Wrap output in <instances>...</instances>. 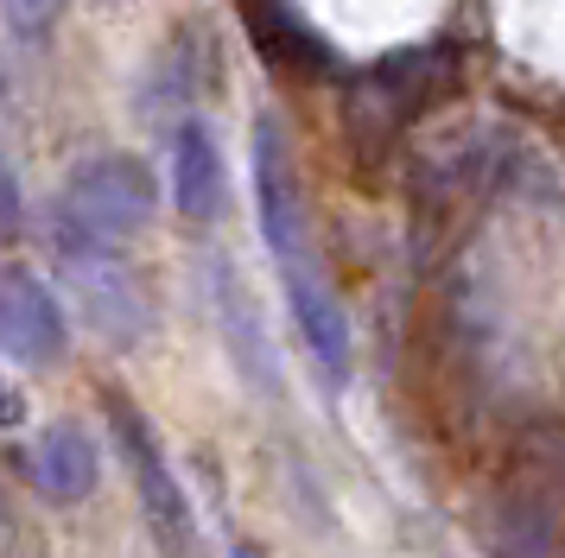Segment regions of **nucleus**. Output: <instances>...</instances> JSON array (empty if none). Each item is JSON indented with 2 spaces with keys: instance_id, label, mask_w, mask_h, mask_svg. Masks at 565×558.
I'll return each mask as SVG.
<instances>
[{
  "instance_id": "obj_3",
  "label": "nucleus",
  "mask_w": 565,
  "mask_h": 558,
  "mask_svg": "<svg viewBox=\"0 0 565 558\" xmlns=\"http://www.w3.org/2000/svg\"><path fill=\"white\" fill-rule=\"evenodd\" d=\"M108 419H115V438H121V457L134 470V489H140V514H147V533L166 558H198V514L184 502L172 463L159 451V438L147 431V419L134 412L128 400H108Z\"/></svg>"
},
{
  "instance_id": "obj_11",
  "label": "nucleus",
  "mask_w": 565,
  "mask_h": 558,
  "mask_svg": "<svg viewBox=\"0 0 565 558\" xmlns=\"http://www.w3.org/2000/svg\"><path fill=\"white\" fill-rule=\"evenodd\" d=\"M13 426H20V394L0 380V431H13Z\"/></svg>"
},
{
  "instance_id": "obj_9",
  "label": "nucleus",
  "mask_w": 565,
  "mask_h": 558,
  "mask_svg": "<svg viewBox=\"0 0 565 558\" xmlns=\"http://www.w3.org/2000/svg\"><path fill=\"white\" fill-rule=\"evenodd\" d=\"M20 223H26V197H20L13 165L0 159V242H7V235H20Z\"/></svg>"
},
{
  "instance_id": "obj_1",
  "label": "nucleus",
  "mask_w": 565,
  "mask_h": 558,
  "mask_svg": "<svg viewBox=\"0 0 565 558\" xmlns=\"http://www.w3.org/2000/svg\"><path fill=\"white\" fill-rule=\"evenodd\" d=\"M159 216V178L134 152H89L71 165L52 210L57 248H121Z\"/></svg>"
},
{
  "instance_id": "obj_2",
  "label": "nucleus",
  "mask_w": 565,
  "mask_h": 558,
  "mask_svg": "<svg viewBox=\"0 0 565 558\" xmlns=\"http://www.w3.org/2000/svg\"><path fill=\"white\" fill-rule=\"evenodd\" d=\"M248 165H255V223L260 242L280 267V286L292 279H318V248H311V210H306V184L286 147V127L274 115H260L248 133Z\"/></svg>"
},
{
  "instance_id": "obj_7",
  "label": "nucleus",
  "mask_w": 565,
  "mask_h": 558,
  "mask_svg": "<svg viewBox=\"0 0 565 558\" xmlns=\"http://www.w3.org/2000/svg\"><path fill=\"white\" fill-rule=\"evenodd\" d=\"M210 304H216V324H223V343H230L235 368L248 375V387L260 394H280V355L267 343V324H260V304L248 299V286L230 260L210 267Z\"/></svg>"
},
{
  "instance_id": "obj_4",
  "label": "nucleus",
  "mask_w": 565,
  "mask_h": 558,
  "mask_svg": "<svg viewBox=\"0 0 565 558\" xmlns=\"http://www.w3.org/2000/svg\"><path fill=\"white\" fill-rule=\"evenodd\" d=\"M64 343H71V324H64V304L45 279L7 260L0 267V350L26 368H52L64 362Z\"/></svg>"
},
{
  "instance_id": "obj_8",
  "label": "nucleus",
  "mask_w": 565,
  "mask_h": 558,
  "mask_svg": "<svg viewBox=\"0 0 565 558\" xmlns=\"http://www.w3.org/2000/svg\"><path fill=\"white\" fill-rule=\"evenodd\" d=\"M172 203H179L184 223H216L230 203V172H223L216 133L191 115L172 127Z\"/></svg>"
},
{
  "instance_id": "obj_5",
  "label": "nucleus",
  "mask_w": 565,
  "mask_h": 558,
  "mask_svg": "<svg viewBox=\"0 0 565 558\" xmlns=\"http://www.w3.org/2000/svg\"><path fill=\"white\" fill-rule=\"evenodd\" d=\"M64 267H71V286H77L89 324L103 330L108 343H134L140 324H147V299L134 273L121 267V248H57Z\"/></svg>"
},
{
  "instance_id": "obj_10",
  "label": "nucleus",
  "mask_w": 565,
  "mask_h": 558,
  "mask_svg": "<svg viewBox=\"0 0 565 558\" xmlns=\"http://www.w3.org/2000/svg\"><path fill=\"white\" fill-rule=\"evenodd\" d=\"M0 7H7V20L20 25V32H45V25L57 20L64 0H0Z\"/></svg>"
},
{
  "instance_id": "obj_6",
  "label": "nucleus",
  "mask_w": 565,
  "mask_h": 558,
  "mask_svg": "<svg viewBox=\"0 0 565 558\" xmlns=\"http://www.w3.org/2000/svg\"><path fill=\"white\" fill-rule=\"evenodd\" d=\"M26 476H32V489L57 507L89 502L96 482H103V451H96V438H89L77 419H57V426H45L26 444Z\"/></svg>"
}]
</instances>
